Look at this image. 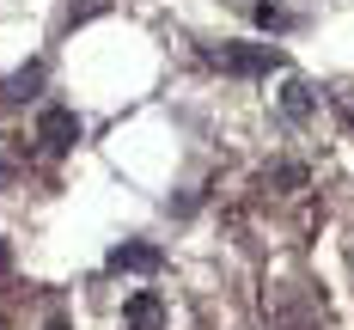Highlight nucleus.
<instances>
[{"label":"nucleus","instance_id":"nucleus-1","mask_svg":"<svg viewBox=\"0 0 354 330\" xmlns=\"http://www.w3.org/2000/svg\"><path fill=\"white\" fill-rule=\"evenodd\" d=\"M202 62H214L220 73H245V80L287 68V55L275 49V43H220V49H202Z\"/></svg>","mask_w":354,"mask_h":330},{"label":"nucleus","instance_id":"nucleus-2","mask_svg":"<svg viewBox=\"0 0 354 330\" xmlns=\"http://www.w3.org/2000/svg\"><path fill=\"white\" fill-rule=\"evenodd\" d=\"M80 135H86V122H80L68 104H49L43 116H37V141L49 147V153H73V147H80Z\"/></svg>","mask_w":354,"mask_h":330},{"label":"nucleus","instance_id":"nucleus-3","mask_svg":"<svg viewBox=\"0 0 354 330\" xmlns=\"http://www.w3.org/2000/svg\"><path fill=\"white\" fill-rule=\"evenodd\" d=\"M165 257H159V245H141V239H129V245H116V251L104 257L110 275H153Z\"/></svg>","mask_w":354,"mask_h":330},{"label":"nucleus","instance_id":"nucleus-4","mask_svg":"<svg viewBox=\"0 0 354 330\" xmlns=\"http://www.w3.org/2000/svg\"><path fill=\"white\" fill-rule=\"evenodd\" d=\"M281 116H287V122H306V116H318V86L293 73V80H287V92H281Z\"/></svg>","mask_w":354,"mask_h":330},{"label":"nucleus","instance_id":"nucleus-5","mask_svg":"<svg viewBox=\"0 0 354 330\" xmlns=\"http://www.w3.org/2000/svg\"><path fill=\"white\" fill-rule=\"evenodd\" d=\"M37 86H43V62L6 73V80H0V104H25V98H37Z\"/></svg>","mask_w":354,"mask_h":330},{"label":"nucleus","instance_id":"nucleus-6","mask_svg":"<svg viewBox=\"0 0 354 330\" xmlns=\"http://www.w3.org/2000/svg\"><path fill=\"white\" fill-rule=\"evenodd\" d=\"M122 318H129L135 330H159L165 324V306H159V293H135V300L122 306Z\"/></svg>","mask_w":354,"mask_h":330},{"label":"nucleus","instance_id":"nucleus-7","mask_svg":"<svg viewBox=\"0 0 354 330\" xmlns=\"http://www.w3.org/2000/svg\"><path fill=\"white\" fill-rule=\"evenodd\" d=\"M98 12H110V0H68V12H62V25H86V19H98Z\"/></svg>","mask_w":354,"mask_h":330},{"label":"nucleus","instance_id":"nucleus-8","mask_svg":"<svg viewBox=\"0 0 354 330\" xmlns=\"http://www.w3.org/2000/svg\"><path fill=\"white\" fill-rule=\"evenodd\" d=\"M257 25H263V31H287L293 19H287L281 6H257Z\"/></svg>","mask_w":354,"mask_h":330},{"label":"nucleus","instance_id":"nucleus-9","mask_svg":"<svg viewBox=\"0 0 354 330\" xmlns=\"http://www.w3.org/2000/svg\"><path fill=\"white\" fill-rule=\"evenodd\" d=\"M6 183H12V159L0 153V190H6Z\"/></svg>","mask_w":354,"mask_h":330}]
</instances>
